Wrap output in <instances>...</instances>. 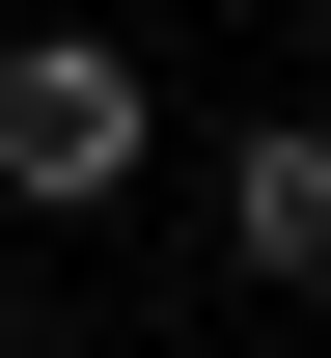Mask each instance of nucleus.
<instances>
[{
	"instance_id": "f257e3e1",
	"label": "nucleus",
	"mask_w": 331,
	"mask_h": 358,
	"mask_svg": "<svg viewBox=\"0 0 331 358\" xmlns=\"http://www.w3.org/2000/svg\"><path fill=\"white\" fill-rule=\"evenodd\" d=\"M111 193H166V83L111 28H28L0 55V221H111Z\"/></svg>"
},
{
	"instance_id": "f03ea898",
	"label": "nucleus",
	"mask_w": 331,
	"mask_h": 358,
	"mask_svg": "<svg viewBox=\"0 0 331 358\" xmlns=\"http://www.w3.org/2000/svg\"><path fill=\"white\" fill-rule=\"evenodd\" d=\"M221 248H248V275H304V248H331V138H304V110H248V138H221Z\"/></svg>"
},
{
	"instance_id": "7ed1b4c3",
	"label": "nucleus",
	"mask_w": 331,
	"mask_h": 358,
	"mask_svg": "<svg viewBox=\"0 0 331 358\" xmlns=\"http://www.w3.org/2000/svg\"><path fill=\"white\" fill-rule=\"evenodd\" d=\"M0 303H28V221H0Z\"/></svg>"
}]
</instances>
